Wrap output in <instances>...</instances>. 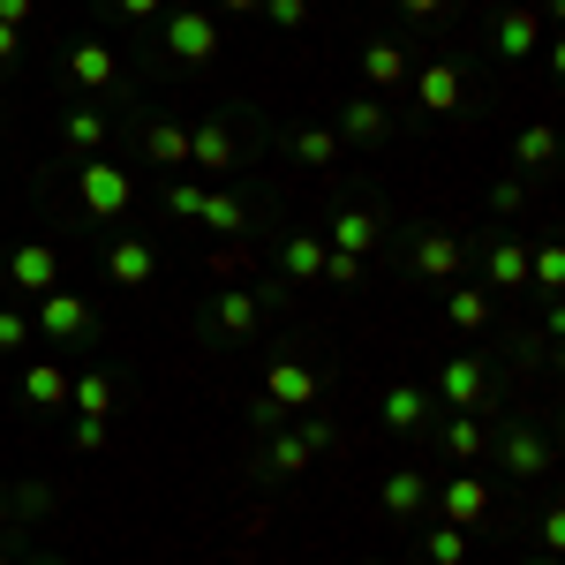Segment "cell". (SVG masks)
Returning <instances> with one entry per match:
<instances>
[{"label":"cell","mask_w":565,"mask_h":565,"mask_svg":"<svg viewBox=\"0 0 565 565\" xmlns=\"http://www.w3.org/2000/svg\"><path fill=\"white\" fill-rule=\"evenodd\" d=\"M317 392H324V377H317V370H309V362H295V354H279V362H271V370H264V399H271V407H279V415H287V423H295V415H309V407H317Z\"/></svg>","instance_id":"8992f818"},{"label":"cell","mask_w":565,"mask_h":565,"mask_svg":"<svg viewBox=\"0 0 565 565\" xmlns=\"http://www.w3.org/2000/svg\"><path fill=\"white\" fill-rule=\"evenodd\" d=\"M430 399H437V407H452V415H482V407L498 399V385H490V362H476V354H445V362H437Z\"/></svg>","instance_id":"3957f363"},{"label":"cell","mask_w":565,"mask_h":565,"mask_svg":"<svg viewBox=\"0 0 565 565\" xmlns=\"http://www.w3.org/2000/svg\"><path fill=\"white\" fill-rule=\"evenodd\" d=\"M535 551H543V558H558V551H565V505H543V521H535Z\"/></svg>","instance_id":"e575fe53"},{"label":"cell","mask_w":565,"mask_h":565,"mask_svg":"<svg viewBox=\"0 0 565 565\" xmlns=\"http://www.w3.org/2000/svg\"><path fill=\"white\" fill-rule=\"evenodd\" d=\"M204 226H218V234H249L257 226V212H249V196H234V189H204Z\"/></svg>","instance_id":"4316f807"},{"label":"cell","mask_w":565,"mask_h":565,"mask_svg":"<svg viewBox=\"0 0 565 565\" xmlns=\"http://www.w3.org/2000/svg\"><path fill=\"white\" fill-rule=\"evenodd\" d=\"M513 167H521V174H551V167H558V129H551V121H527V129L513 136Z\"/></svg>","instance_id":"484cf974"},{"label":"cell","mask_w":565,"mask_h":565,"mask_svg":"<svg viewBox=\"0 0 565 565\" xmlns=\"http://www.w3.org/2000/svg\"><path fill=\"white\" fill-rule=\"evenodd\" d=\"M407 84H415V106L445 121V114H468V61L460 53H437L423 68H407Z\"/></svg>","instance_id":"7a4b0ae2"},{"label":"cell","mask_w":565,"mask_h":565,"mask_svg":"<svg viewBox=\"0 0 565 565\" xmlns=\"http://www.w3.org/2000/svg\"><path fill=\"white\" fill-rule=\"evenodd\" d=\"M527 287H535L543 302H558V287H565V249H558V242L527 249Z\"/></svg>","instance_id":"4dcf8cb0"},{"label":"cell","mask_w":565,"mask_h":565,"mask_svg":"<svg viewBox=\"0 0 565 565\" xmlns=\"http://www.w3.org/2000/svg\"><path fill=\"white\" fill-rule=\"evenodd\" d=\"M218 15L212 8H196V0H181V8H167L159 15V53L174 61V68H212L218 61Z\"/></svg>","instance_id":"6da1fadb"},{"label":"cell","mask_w":565,"mask_h":565,"mask_svg":"<svg viewBox=\"0 0 565 565\" xmlns=\"http://www.w3.org/2000/svg\"><path fill=\"white\" fill-rule=\"evenodd\" d=\"M68 407L106 423V415H114V377H106V370H90V377H68Z\"/></svg>","instance_id":"1f68e13d"},{"label":"cell","mask_w":565,"mask_h":565,"mask_svg":"<svg viewBox=\"0 0 565 565\" xmlns=\"http://www.w3.org/2000/svg\"><path fill=\"white\" fill-rule=\"evenodd\" d=\"M332 249L377 257V249H385V218L370 212V204H340V212H332Z\"/></svg>","instance_id":"d6986e66"},{"label":"cell","mask_w":565,"mask_h":565,"mask_svg":"<svg viewBox=\"0 0 565 565\" xmlns=\"http://www.w3.org/2000/svg\"><path fill=\"white\" fill-rule=\"evenodd\" d=\"M159 8H167V0H114L121 23H159Z\"/></svg>","instance_id":"7bdbcfd3"},{"label":"cell","mask_w":565,"mask_h":565,"mask_svg":"<svg viewBox=\"0 0 565 565\" xmlns=\"http://www.w3.org/2000/svg\"><path fill=\"white\" fill-rule=\"evenodd\" d=\"M354 68H362V90L392 98V90H407V68H415V53H407L399 39H362V45H354Z\"/></svg>","instance_id":"30bf717a"},{"label":"cell","mask_w":565,"mask_h":565,"mask_svg":"<svg viewBox=\"0 0 565 565\" xmlns=\"http://www.w3.org/2000/svg\"><path fill=\"white\" fill-rule=\"evenodd\" d=\"M430 430H437V445H445V460H460V468H476L482 452H490V423H482V415H445Z\"/></svg>","instance_id":"7402d4cb"},{"label":"cell","mask_w":565,"mask_h":565,"mask_svg":"<svg viewBox=\"0 0 565 565\" xmlns=\"http://www.w3.org/2000/svg\"><path fill=\"white\" fill-rule=\"evenodd\" d=\"M159 279V249L143 234H114L106 242V287H151Z\"/></svg>","instance_id":"5bb4252c"},{"label":"cell","mask_w":565,"mask_h":565,"mask_svg":"<svg viewBox=\"0 0 565 565\" xmlns=\"http://www.w3.org/2000/svg\"><path fill=\"white\" fill-rule=\"evenodd\" d=\"M31 340H39V332H31V317H23V309H0V354H23Z\"/></svg>","instance_id":"d590c367"},{"label":"cell","mask_w":565,"mask_h":565,"mask_svg":"<svg viewBox=\"0 0 565 565\" xmlns=\"http://www.w3.org/2000/svg\"><path fill=\"white\" fill-rule=\"evenodd\" d=\"M31 15H39V0H0V23H8V31H23Z\"/></svg>","instance_id":"bcb514c9"},{"label":"cell","mask_w":565,"mask_h":565,"mask_svg":"<svg viewBox=\"0 0 565 565\" xmlns=\"http://www.w3.org/2000/svg\"><path fill=\"white\" fill-rule=\"evenodd\" d=\"M295 437H302L309 452H332V445H340V430H332L324 415H295Z\"/></svg>","instance_id":"ab89813d"},{"label":"cell","mask_w":565,"mask_h":565,"mask_svg":"<svg viewBox=\"0 0 565 565\" xmlns=\"http://www.w3.org/2000/svg\"><path fill=\"white\" fill-rule=\"evenodd\" d=\"M143 151H151L159 167H189V129L159 114V121H143Z\"/></svg>","instance_id":"f1b7e54d"},{"label":"cell","mask_w":565,"mask_h":565,"mask_svg":"<svg viewBox=\"0 0 565 565\" xmlns=\"http://www.w3.org/2000/svg\"><path fill=\"white\" fill-rule=\"evenodd\" d=\"M423 565H468V527H423Z\"/></svg>","instance_id":"836d02e7"},{"label":"cell","mask_w":565,"mask_h":565,"mask_svg":"<svg viewBox=\"0 0 565 565\" xmlns=\"http://www.w3.org/2000/svg\"><path fill=\"white\" fill-rule=\"evenodd\" d=\"M543 39H551V31H543L535 8H513V0H505V8L490 15V53H498V61H527Z\"/></svg>","instance_id":"4fadbf2b"},{"label":"cell","mask_w":565,"mask_h":565,"mask_svg":"<svg viewBox=\"0 0 565 565\" xmlns=\"http://www.w3.org/2000/svg\"><path fill=\"white\" fill-rule=\"evenodd\" d=\"M15 45H23V31H8V23H0V68L15 61Z\"/></svg>","instance_id":"c3c4849f"},{"label":"cell","mask_w":565,"mask_h":565,"mask_svg":"<svg viewBox=\"0 0 565 565\" xmlns=\"http://www.w3.org/2000/svg\"><path fill=\"white\" fill-rule=\"evenodd\" d=\"M445 8H452V0H399V15H407V23H430V15H445Z\"/></svg>","instance_id":"7dc6e473"},{"label":"cell","mask_w":565,"mask_h":565,"mask_svg":"<svg viewBox=\"0 0 565 565\" xmlns=\"http://www.w3.org/2000/svg\"><path fill=\"white\" fill-rule=\"evenodd\" d=\"M90 324H98V317H90V302L76 287H45L39 309H31V332H39V340H84Z\"/></svg>","instance_id":"ba28073f"},{"label":"cell","mask_w":565,"mask_h":565,"mask_svg":"<svg viewBox=\"0 0 565 565\" xmlns=\"http://www.w3.org/2000/svg\"><path fill=\"white\" fill-rule=\"evenodd\" d=\"M76 204H84L90 218H121V212L136 204V181H129V167L84 159V167H76Z\"/></svg>","instance_id":"277c9868"},{"label":"cell","mask_w":565,"mask_h":565,"mask_svg":"<svg viewBox=\"0 0 565 565\" xmlns=\"http://www.w3.org/2000/svg\"><path fill=\"white\" fill-rule=\"evenodd\" d=\"M521 204H527V181H521V174H505L498 189H490V212H498V218H513Z\"/></svg>","instance_id":"60d3db41"},{"label":"cell","mask_w":565,"mask_h":565,"mask_svg":"<svg viewBox=\"0 0 565 565\" xmlns=\"http://www.w3.org/2000/svg\"><path fill=\"white\" fill-rule=\"evenodd\" d=\"M196 324H204L212 340H249V332H264V302L249 295V287H218Z\"/></svg>","instance_id":"9c48e42d"},{"label":"cell","mask_w":565,"mask_h":565,"mask_svg":"<svg viewBox=\"0 0 565 565\" xmlns=\"http://www.w3.org/2000/svg\"><path fill=\"white\" fill-rule=\"evenodd\" d=\"M340 143H362V151H370V143H385L392 136V114H385V98H377V90H354V98H340Z\"/></svg>","instance_id":"2e32d148"},{"label":"cell","mask_w":565,"mask_h":565,"mask_svg":"<svg viewBox=\"0 0 565 565\" xmlns=\"http://www.w3.org/2000/svg\"><path fill=\"white\" fill-rule=\"evenodd\" d=\"M68 84L90 90V98L114 90V84H121V53H114L106 39H76V45H68Z\"/></svg>","instance_id":"9a60e30c"},{"label":"cell","mask_w":565,"mask_h":565,"mask_svg":"<svg viewBox=\"0 0 565 565\" xmlns=\"http://www.w3.org/2000/svg\"><path fill=\"white\" fill-rule=\"evenodd\" d=\"M8 505H15V513H45V505H53V490H45V482H23Z\"/></svg>","instance_id":"ee69618b"},{"label":"cell","mask_w":565,"mask_h":565,"mask_svg":"<svg viewBox=\"0 0 565 565\" xmlns=\"http://www.w3.org/2000/svg\"><path fill=\"white\" fill-rule=\"evenodd\" d=\"M445 324H452V332H482V324H490V287H468V279H460V287L445 295Z\"/></svg>","instance_id":"83f0119b"},{"label":"cell","mask_w":565,"mask_h":565,"mask_svg":"<svg viewBox=\"0 0 565 565\" xmlns=\"http://www.w3.org/2000/svg\"><path fill=\"white\" fill-rule=\"evenodd\" d=\"M8 287H23V295H45V287H61V257H53L45 242H23V249H8Z\"/></svg>","instance_id":"44dd1931"},{"label":"cell","mask_w":565,"mask_h":565,"mask_svg":"<svg viewBox=\"0 0 565 565\" xmlns=\"http://www.w3.org/2000/svg\"><path fill=\"white\" fill-rule=\"evenodd\" d=\"M430 505H437V521H445V527H482V521H490V482L460 468L445 490H430Z\"/></svg>","instance_id":"8fae6325"},{"label":"cell","mask_w":565,"mask_h":565,"mask_svg":"<svg viewBox=\"0 0 565 565\" xmlns=\"http://www.w3.org/2000/svg\"><path fill=\"white\" fill-rule=\"evenodd\" d=\"M106 129H114V121L98 114V98H84V106H68V114H61L68 151H84V159H98V151H106Z\"/></svg>","instance_id":"d4e9b609"},{"label":"cell","mask_w":565,"mask_h":565,"mask_svg":"<svg viewBox=\"0 0 565 565\" xmlns=\"http://www.w3.org/2000/svg\"><path fill=\"white\" fill-rule=\"evenodd\" d=\"M23 399L31 407H68V370L61 362H31L23 370Z\"/></svg>","instance_id":"f546056e"},{"label":"cell","mask_w":565,"mask_h":565,"mask_svg":"<svg viewBox=\"0 0 565 565\" xmlns=\"http://www.w3.org/2000/svg\"><path fill=\"white\" fill-rule=\"evenodd\" d=\"M257 15L271 23V31H302V23H309V0H264Z\"/></svg>","instance_id":"8d00e7d4"},{"label":"cell","mask_w":565,"mask_h":565,"mask_svg":"<svg viewBox=\"0 0 565 565\" xmlns=\"http://www.w3.org/2000/svg\"><path fill=\"white\" fill-rule=\"evenodd\" d=\"M279 279H295V287H309V279H324V234H287V242H279Z\"/></svg>","instance_id":"603a6c76"},{"label":"cell","mask_w":565,"mask_h":565,"mask_svg":"<svg viewBox=\"0 0 565 565\" xmlns=\"http://www.w3.org/2000/svg\"><path fill=\"white\" fill-rule=\"evenodd\" d=\"M249 423H257V437H271V430H287V415H279V407H271V399H257V407H249Z\"/></svg>","instance_id":"f6af8a7d"},{"label":"cell","mask_w":565,"mask_h":565,"mask_svg":"<svg viewBox=\"0 0 565 565\" xmlns=\"http://www.w3.org/2000/svg\"><path fill=\"white\" fill-rule=\"evenodd\" d=\"M490 452L513 468L521 482H535V476H551V460H558V445H551V430H535V423H505V430L490 437Z\"/></svg>","instance_id":"5b68a950"},{"label":"cell","mask_w":565,"mask_h":565,"mask_svg":"<svg viewBox=\"0 0 565 565\" xmlns=\"http://www.w3.org/2000/svg\"><path fill=\"white\" fill-rule=\"evenodd\" d=\"M377 423H385L392 437H423V430L437 423L430 385H385V399H377Z\"/></svg>","instance_id":"7c38bea8"},{"label":"cell","mask_w":565,"mask_h":565,"mask_svg":"<svg viewBox=\"0 0 565 565\" xmlns=\"http://www.w3.org/2000/svg\"><path fill=\"white\" fill-rule=\"evenodd\" d=\"M482 287H505V295H521V287H527V242H521V234L498 226V234L482 242Z\"/></svg>","instance_id":"e0dca14e"},{"label":"cell","mask_w":565,"mask_h":565,"mask_svg":"<svg viewBox=\"0 0 565 565\" xmlns=\"http://www.w3.org/2000/svg\"><path fill=\"white\" fill-rule=\"evenodd\" d=\"M0 565H15V558H8V543H0Z\"/></svg>","instance_id":"f5cc1de1"},{"label":"cell","mask_w":565,"mask_h":565,"mask_svg":"<svg viewBox=\"0 0 565 565\" xmlns=\"http://www.w3.org/2000/svg\"><path fill=\"white\" fill-rule=\"evenodd\" d=\"M189 167H196V174H234V167H242V143H234V129H226L218 114L189 129Z\"/></svg>","instance_id":"ac0fdd59"},{"label":"cell","mask_w":565,"mask_h":565,"mask_svg":"<svg viewBox=\"0 0 565 565\" xmlns=\"http://www.w3.org/2000/svg\"><path fill=\"white\" fill-rule=\"evenodd\" d=\"M204 212V181H174L167 189V218H196Z\"/></svg>","instance_id":"74e56055"},{"label":"cell","mask_w":565,"mask_h":565,"mask_svg":"<svg viewBox=\"0 0 565 565\" xmlns=\"http://www.w3.org/2000/svg\"><path fill=\"white\" fill-rule=\"evenodd\" d=\"M8 527H15V505H8V490H0V535H8Z\"/></svg>","instance_id":"f907efd6"},{"label":"cell","mask_w":565,"mask_h":565,"mask_svg":"<svg viewBox=\"0 0 565 565\" xmlns=\"http://www.w3.org/2000/svg\"><path fill=\"white\" fill-rule=\"evenodd\" d=\"M407 271H415V279H430V287H445V279H460V271H468V242H460V234H445V226H423V234H415V249H407Z\"/></svg>","instance_id":"52a82bcc"},{"label":"cell","mask_w":565,"mask_h":565,"mask_svg":"<svg viewBox=\"0 0 565 565\" xmlns=\"http://www.w3.org/2000/svg\"><path fill=\"white\" fill-rule=\"evenodd\" d=\"M362 264H370V257H348V249H332V242H324V279H332V287H354V279H362Z\"/></svg>","instance_id":"f35d334b"},{"label":"cell","mask_w":565,"mask_h":565,"mask_svg":"<svg viewBox=\"0 0 565 565\" xmlns=\"http://www.w3.org/2000/svg\"><path fill=\"white\" fill-rule=\"evenodd\" d=\"M377 505H385L392 521H423V513H430V476H423V468H392V476L377 482Z\"/></svg>","instance_id":"ffe728a7"},{"label":"cell","mask_w":565,"mask_h":565,"mask_svg":"<svg viewBox=\"0 0 565 565\" xmlns=\"http://www.w3.org/2000/svg\"><path fill=\"white\" fill-rule=\"evenodd\" d=\"M521 565H558V558H543V551H535V558H521Z\"/></svg>","instance_id":"816d5d0a"},{"label":"cell","mask_w":565,"mask_h":565,"mask_svg":"<svg viewBox=\"0 0 565 565\" xmlns=\"http://www.w3.org/2000/svg\"><path fill=\"white\" fill-rule=\"evenodd\" d=\"M309 460H317V452H309L295 430H271V437H264V452H257V468H264V476H279V482L309 476Z\"/></svg>","instance_id":"cb8c5ba5"},{"label":"cell","mask_w":565,"mask_h":565,"mask_svg":"<svg viewBox=\"0 0 565 565\" xmlns=\"http://www.w3.org/2000/svg\"><path fill=\"white\" fill-rule=\"evenodd\" d=\"M287 151H295L302 167H340V151H348V143H340L332 129H295V136H287Z\"/></svg>","instance_id":"d6a6232c"},{"label":"cell","mask_w":565,"mask_h":565,"mask_svg":"<svg viewBox=\"0 0 565 565\" xmlns=\"http://www.w3.org/2000/svg\"><path fill=\"white\" fill-rule=\"evenodd\" d=\"M218 8H226V15H257L264 0H218Z\"/></svg>","instance_id":"681fc988"},{"label":"cell","mask_w":565,"mask_h":565,"mask_svg":"<svg viewBox=\"0 0 565 565\" xmlns=\"http://www.w3.org/2000/svg\"><path fill=\"white\" fill-rule=\"evenodd\" d=\"M76 452H106V423H98V415H76Z\"/></svg>","instance_id":"b9f144b4"}]
</instances>
